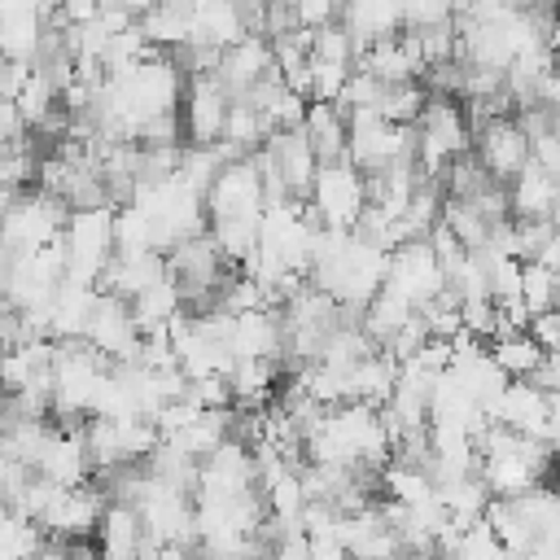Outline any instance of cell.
<instances>
[{"label": "cell", "mask_w": 560, "mask_h": 560, "mask_svg": "<svg viewBox=\"0 0 560 560\" xmlns=\"http://www.w3.org/2000/svg\"><path fill=\"white\" fill-rule=\"evenodd\" d=\"M276 70V48H271V39L262 35V31H245L236 44H228L223 52H219V61H214V74L223 79V88L232 92V96H245L258 79H267Z\"/></svg>", "instance_id": "obj_12"}, {"label": "cell", "mask_w": 560, "mask_h": 560, "mask_svg": "<svg viewBox=\"0 0 560 560\" xmlns=\"http://www.w3.org/2000/svg\"><path fill=\"white\" fill-rule=\"evenodd\" d=\"M472 158L494 175V179H512L525 162H529V136L521 127L516 114H494L486 122L472 127Z\"/></svg>", "instance_id": "obj_9"}, {"label": "cell", "mask_w": 560, "mask_h": 560, "mask_svg": "<svg viewBox=\"0 0 560 560\" xmlns=\"http://www.w3.org/2000/svg\"><path fill=\"white\" fill-rule=\"evenodd\" d=\"M306 206H311L315 219L328 223V228H354V219H359L363 206H368V179H363V171H359L350 158L319 162Z\"/></svg>", "instance_id": "obj_5"}, {"label": "cell", "mask_w": 560, "mask_h": 560, "mask_svg": "<svg viewBox=\"0 0 560 560\" xmlns=\"http://www.w3.org/2000/svg\"><path fill=\"white\" fill-rule=\"evenodd\" d=\"M442 284H446V271H442V262H438V254H433V245L424 236L402 241V245L389 249L385 280H381L385 293H394L398 302H407L411 311H420Z\"/></svg>", "instance_id": "obj_6"}, {"label": "cell", "mask_w": 560, "mask_h": 560, "mask_svg": "<svg viewBox=\"0 0 560 560\" xmlns=\"http://www.w3.org/2000/svg\"><path fill=\"white\" fill-rule=\"evenodd\" d=\"M490 359L508 372V376H534V368L542 363V346L529 337V328H512V332H499L486 341Z\"/></svg>", "instance_id": "obj_23"}, {"label": "cell", "mask_w": 560, "mask_h": 560, "mask_svg": "<svg viewBox=\"0 0 560 560\" xmlns=\"http://www.w3.org/2000/svg\"><path fill=\"white\" fill-rule=\"evenodd\" d=\"M538 389H547V394H560V350H542V363L534 368V376H529Z\"/></svg>", "instance_id": "obj_28"}, {"label": "cell", "mask_w": 560, "mask_h": 560, "mask_svg": "<svg viewBox=\"0 0 560 560\" xmlns=\"http://www.w3.org/2000/svg\"><path fill=\"white\" fill-rule=\"evenodd\" d=\"M267 206V184H262V171L254 166V158H228L210 188H206V214L210 219H223V214H236V219H258Z\"/></svg>", "instance_id": "obj_8"}, {"label": "cell", "mask_w": 560, "mask_h": 560, "mask_svg": "<svg viewBox=\"0 0 560 560\" xmlns=\"http://www.w3.org/2000/svg\"><path fill=\"white\" fill-rule=\"evenodd\" d=\"M302 136L311 140V149H315L319 162L346 158V109L337 101H306Z\"/></svg>", "instance_id": "obj_20"}, {"label": "cell", "mask_w": 560, "mask_h": 560, "mask_svg": "<svg viewBox=\"0 0 560 560\" xmlns=\"http://www.w3.org/2000/svg\"><path fill=\"white\" fill-rule=\"evenodd\" d=\"M521 302H525L529 315L556 306V302H560V276H556L547 262L525 258V262H521Z\"/></svg>", "instance_id": "obj_26"}, {"label": "cell", "mask_w": 560, "mask_h": 560, "mask_svg": "<svg viewBox=\"0 0 560 560\" xmlns=\"http://www.w3.org/2000/svg\"><path fill=\"white\" fill-rule=\"evenodd\" d=\"M61 245H66V276L61 280L96 284L109 254H114V201L70 206V219L61 228Z\"/></svg>", "instance_id": "obj_3"}, {"label": "cell", "mask_w": 560, "mask_h": 560, "mask_svg": "<svg viewBox=\"0 0 560 560\" xmlns=\"http://www.w3.org/2000/svg\"><path fill=\"white\" fill-rule=\"evenodd\" d=\"M44 39V13L39 9H13L0 18V57L35 61Z\"/></svg>", "instance_id": "obj_22"}, {"label": "cell", "mask_w": 560, "mask_h": 560, "mask_svg": "<svg viewBox=\"0 0 560 560\" xmlns=\"http://www.w3.org/2000/svg\"><path fill=\"white\" fill-rule=\"evenodd\" d=\"M512 4H521V9H529V4H556V0H512Z\"/></svg>", "instance_id": "obj_29"}, {"label": "cell", "mask_w": 560, "mask_h": 560, "mask_svg": "<svg viewBox=\"0 0 560 560\" xmlns=\"http://www.w3.org/2000/svg\"><path fill=\"white\" fill-rule=\"evenodd\" d=\"M105 490L96 481H79V486H61L52 494V503L39 512V529L70 542V538H92L96 534V521H101V508H105Z\"/></svg>", "instance_id": "obj_11"}, {"label": "cell", "mask_w": 560, "mask_h": 560, "mask_svg": "<svg viewBox=\"0 0 560 560\" xmlns=\"http://www.w3.org/2000/svg\"><path fill=\"white\" fill-rule=\"evenodd\" d=\"M83 337L109 359V363H127L136 359L140 350V328L131 319V302L109 293V289H96V302H92V315H88V328Z\"/></svg>", "instance_id": "obj_10"}, {"label": "cell", "mask_w": 560, "mask_h": 560, "mask_svg": "<svg viewBox=\"0 0 560 560\" xmlns=\"http://www.w3.org/2000/svg\"><path fill=\"white\" fill-rule=\"evenodd\" d=\"M411 136H416V162L438 175L451 158L468 153L472 149V127H468V109L459 96H446V92H429L416 122H411Z\"/></svg>", "instance_id": "obj_1"}, {"label": "cell", "mask_w": 560, "mask_h": 560, "mask_svg": "<svg viewBox=\"0 0 560 560\" xmlns=\"http://www.w3.org/2000/svg\"><path fill=\"white\" fill-rule=\"evenodd\" d=\"M525 328H529V337H534L542 350H560V302L547 306V311H534Z\"/></svg>", "instance_id": "obj_27"}, {"label": "cell", "mask_w": 560, "mask_h": 560, "mask_svg": "<svg viewBox=\"0 0 560 560\" xmlns=\"http://www.w3.org/2000/svg\"><path fill=\"white\" fill-rule=\"evenodd\" d=\"M136 22H140V31H144V39H149L153 48L175 52V48H184V39H188V31H192V4H188V0H158V4L144 9Z\"/></svg>", "instance_id": "obj_21"}, {"label": "cell", "mask_w": 560, "mask_h": 560, "mask_svg": "<svg viewBox=\"0 0 560 560\" xmlns=\"http://www.w3.org/2000/svg\"><path fill=\"white\" fill-rule=\"evenodd\" d=\"M92 538H96L101 556H144V525H140L136 503H127V499H105Z\"/></svg>", "instance_id": "obj_17"}, {"label": "cell", "mask_w": 560, "mask_h": 560, "mask_svg": "<svg viewBox=\"0 0 560 560\" xmlns=\"http://www.w3.org/2000/svg\"><path fill=\"white\" fill-rule=\"evenodd\" d=\"M337 18H341V26L354 35L359 48H368V44H376V39H385V35H394V31H402V9H398V0H341Z\"/></svg>", "instance_id": "obj_18"}, {"label": "cell", "mask_w": 560, "mask_h": 560, "mask_svg": "<svg viewBox=\"0 0 560 560\" xmlns=\"http://www.w3.org/2000/svg\"><path fill=\"white\" fill-rule=\"evenodd\" d=\"M35 171H39V158H35V144L26 140V131L0 144V188L22 192L26 184H35Z\"/></svg>", "instance_id": "obj_24"}, {"label": "cell", "mask_w": 560, "mask_h": 560, "mask_svg": "<svg viewBox=\"0 0 560 560\" xmlns=\"http://www.w3.org/2000/svg\"><path fill=\"white\" fill-rule=\"evenodd\" d=\"M490 420L508 424V429H521V433H534V438H547V389H538L529 376H512L494 407H490Z\"/></svg>", "instance_id": "obj_16"}, {"label": "cell", "mask_w": 560, "mask_h": 560, "mask_svg": "<svg viewBox=\"0 0 560 560\" xmlns=\"http://www.w3.org/2000/svg\"><path fill=\"white\" fill-rule=\"evenodd\" d=\"M228 105H232V92L223 88V79L214 74V66L210 70H192L184 79V96H179L184 140L188 144H214L223 136Z\"/></svg>", "instance_id": "obj_7"}, {"label": "cell", "mask_w": 560, "mask_h": 560, "mask_svg": "<svg viewBox=\"0 0 560 560\" xmlns=\"http://www.w3.org/2000/svg\"><path fill=\"white\" fill-rule=\"evenodd\" d=\"M162 276H166V254L162 249H149V245L144 249H114L105 271H101V280H96V289H109V293L131 302L140 289H149Z\"/></svg>", "instance_id": "obj_15"}, {"label": "cell", "mask_w": 560, "mask_h": 560, "mask_svg": "<svg viewBox=\"0 0 560 560\" xmlns=\"http://www.w3.org/2000/svg\"><path fill=\"white\" fill-rule=\"evenodd\" d=\"M232 354H254V359H284V324L280 306H249L232 315L228 332Z\"/></svg>", "instance_id": "obj_14"}, {"label": "cell", "mask_w": 560, "mask_h": 560, "mask_svg": "<svg viewBox=\"0 0 560 560\" xmlns=\"http://www.w3.org/2000/svg\"><path fill=\"white\" fill-rule=\"evenodd\" d=\"M39 542H44L39 521L22 516L18 508H9L0 499V556H31V551H39Z\"/></svg>", "instance_id": "obj_25"}, {"label": "cell", "mask_w": 560, "mask_h": 560, "mask_svg": "<svg viewBox=\"0 0 560 560\" xmlns=\"http://www.w3.org/2000/svg\"><path fill=\"white\" fill-rule=\"evenodd\" d=\"M66 219H70V201H61L57 192H48V188H39V184H35V192L22 188V192L4 206V214H0V245H4L9 254L39 249L44 241L61 236Z\"/></svg>", "instance_id": "obj_4"}, {"label": "cell", "mask_w": 560, "mask_h": 560, "mask_svg": "<svg viewBox=\"0 0 560 560\" xmlns=\"http://www.w3.org/2000/svg\"><path fill=\"white\" fill-rule=\"evenodd\" d=\"M556 188H560L556 175H547L538 162H525V166L508 179V206H512L516 219H551Z\"/></svg>", "instance_id": "obj_19"}, {"label": "cell", "mask_w": 560, "mask_h": 560, "mask_svg": "<svg viewBox=\"0 0 560 560\" xmlns=\"http://www.w3.org/2000/svg\"><path fill=\"white\" fill-rule=\"evenodd\" d=\"M0 354H4V341H0ZM0 394H4V389H0Z\"/></svg>", "instance_id": "obj_30"}, {"label": "cell", "mask_w": 560, "mask_h": 560, "mask_svg": "<svg viewBox=\"0 0 560 560\" xmlns=\"http://www.w3.org/2000/svg\"><path fill=\"white\" fill-rule=\"evenodd\" d=\"M346 158L363 175H376V171H389L398 162H411L416 158L411 122H394V118H385L376 109H350L346 114Z\"/></svg>", "instance_id": "obj_2"}, {"label": "cell", "mask_w": 560, "mask_h": 560, "mask_svg": "<svg viewBox=\"0 0 560 560\" xmlns=\"http://www.w3.org/2000/svg\"><path fill=\"white\" fill-rule=\"evenodd\" d=\"M35 472L57 481V486H79V481H92V459H88V446H83V429L74 424H52L39 459H35Z\"/></svg>", "instance_id": "obj_13"}]
</instances>
